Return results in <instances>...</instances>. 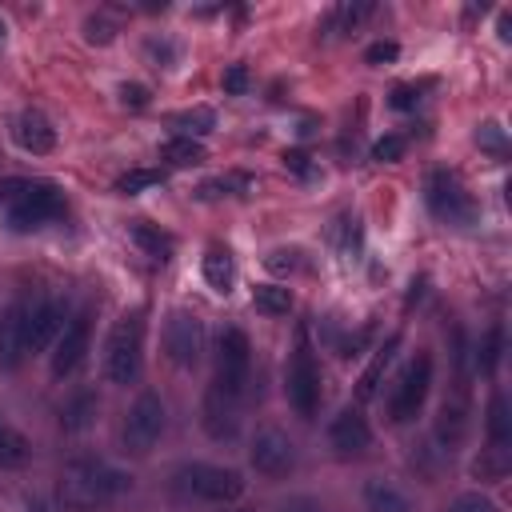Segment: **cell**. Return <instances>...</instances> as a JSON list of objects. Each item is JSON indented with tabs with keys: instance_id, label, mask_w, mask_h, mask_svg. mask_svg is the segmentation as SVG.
I'll use <instances>...</instances> for the list:
<instances>
[{
	"instance_id": "cell-1",
	"label": "cell",
	"mask_w": 512,
	"mask_h": 512,
	"mask_svg": "<svg viewBox=\"0 0 512 512\" xmlns=\"http://www.w3.org/2000/svg\"><path fill=\"white\" fill-rule=\"evenodd\" d=\"M128 492H132V472L96 456H76L60 472V504L68 512H100Z\"/></svg>"
},
{
	"instance_id": "cell-2",
	"label": "cell",
	"mask_w": 512,
	"mask_h": 512,
	"mask_svg": "<svg viewBox=\"0 0 512 512\" xmlns=\"http://www.w3.org/2000/svg\"><path fill=\"white\" fill-rule=\"evenodd\" d=\"M0 212L12 232H32L64 216V192L52 180L36 176H4L0 180Z\"/></svg>"
},
{
	"instance_id": "cell-3",
	"label": "cell",
	"mask_w": 512,
	"mask_h": 512,
	"mask_svg": "<svg viewBox=\"0 0 512 512\" xmlns=\"http://www.w3.org/2000/svg\"><path fill=\"white\" fill-rule=\"evenodd\" d=\"M140 356H144V312H124L104 344V376L108 384H132L140 376Z\"/></svg>"
},
{
	"instance_id": "cell-4",
	"label": "cell",
	"mask_w": 512,
	"mask_h": 512,
	"mask_svg": "<svg viewBox=\"0 0 512 512\" xmlns=\"http://www.w3.org/2000/svg\"><path fill=\"white\" fill-rule=\"evenodd\" d=\"M172 484H176V492H184L192 500H204V504H232V500L244 496V476L236 468L204 464V460L180 464L172 472Z\"/></svg>"
},
{
	"instance_id": "cell-5",
	"label": "cell",
	"mask_w": 512,
	"mask_h": 512,
	"mask_svg": "<svg viewBox=\"0 0 512 512\" xmlns=\"http://www.w3.org/2000/svg\"><path fill=\"white\" fill-rule=\"evenodd\" d=\"M220 392L228 396H244L248 384H252V344H248V332L228 324L220 328V340H216V380H212Z\"/></svg>"
},
{
	"instance_id": "cell-6",
	"label": "cell",
	"mask_w": 512,
	"mask_h": 512,
	"mask_svg": "<svg viewBox=\"0 0 512 512\" xmlns=\"http://www.w3.org/2000/svg\"><path fill=\"white\" fill-rule=\"evenodd\" d=\"M284 396L292 404V412L300 420H312L316 408H320V364L308 348V340L300 336L292 356H288V368H284Z\"/></svg>"
},
{
	"instance_id": "cell-7",
	"label": "cell",
	"mask_w": 512,
	"mask_h": 512,
	"mask_svg": "<svg viewBox=\"0 0 512 512\" xmlns=\"http://www.w3.org/2000/svg\"><path fill=\"white\" fill-rule=\"evenodd\" d=\"M164 428H168V408H164V400H160L156 392H140V396L132 400L128 416H124L120 440H124L128 452H152V444L164 436Z\"/></svg>"
},
{
	"instance_id": "cell-8",
	"label": "cell",
	"mask_w": 512,
	"mask_h": 512,
	"mask_svg": "<svg viewBox=\"0 0 512 512\" xmlns=\"http://www.w3.org/2000/svg\"><path fill=\"white\" fill-rule=\"evenodd\" d=\"M428 388H432V356L420 352V356L404 368V376L396 380V388H392V396H388V416H392V424L416 420L420 408H424V400H428Z\"/></svg>"
},
{
	"instance_id": "cell-9",
	"label": "cell",
	"mask_w": 512,
	"mask_h": 512,
	"mask_svg": "<svg viewBox=\"0 0 512 512\" xmlns=\"http://www.w3.org/2000/svg\"><path fill=\"white\" fill-rule=\"evenodd\" d=\"M424 200H428L432 216H440V220H448V224H472V216H476L472 196L464 192L460 176L448 172V168H436V172L428 176V184H424Z\"/></svg>"
},
{
	"instance_id": "cell-10",
	"label": "cell",
	"mask_w": 512,
	"mask_h": 512,
	"mask_svg": "<svg viewBox=\"0 0 512 512\" xmlns=\"http://www.w3.org/2000/svg\"><path fill=\"white\" fill-rule=\"evenodd\" d=\"M164 352L176 368H196L200 352H204V320L188 308L168 312L164 320Z\"/></svg>"
},
{
	"instance_id": "cell-11",
	"label": "cell",
	"mask_w": 512,
	"mask_h": 512,
	"mask_svg": "<svg viewBox=\"0 0 512 512\" xmlns=\"http://www.w3.org/2000/svg\"><path fill=\"white\" fill-rule=\"evenodd\" d=\"M248 460H252V468H256L260 476L280 480V476H288V472L296 468V444H292V436L280 432V428H260V432L252 436Z\"/></svg>"
},
{
	"instance_id": "cell-12",
	"label": "cell",
	"mask_w": 512,
	"mask_h": 512,
	"mask_svg": "<svg viewBox=\"0 0 512 512\" xmlns=\"http://www.w3.org/2000/svg\"><path fill=\"white\" fill-rule=\"evenodd\" d=\"M88 344H92V320H88V312H76V316L64 324V332L56 336V344H52V376H56V380L72 376V372L84 364Z\"/></svg>"
},
{
	"instance_id": "cell-13",
	"label": "cell",
	"mask_w": 512,
	"mask_h": 512,
	"mask_svg": "<svg viewBox=\"0 0 512 512\" xmlns=\"http://www.w3.org/2000/svg\"><path fill=\"white\" fill-rule=\"evenodd\" d=\"M328 448L340 456V460H352V456H364L372 448V428L364 420L360 408H340L328 424Z\"/></svg>"
},
{
	"instance_id": "cell-14",
	"label": "cell",
	"mask_w": 512,
	"mask_h": 512,
	"mask_svg": "<svg viewBox=\"0 0 512 512\" xmlns=\"http://www.w3.org/2000/svg\"><path fill=\"white\" fill-rule=\"evenodd\" d=\"M200 424L212 440H232L240 432V400L212 384L204 392V404H200Z\"/></svg>"
},
{
	"instance_id": "cell-15",
	"label": "cell",
	"mask_w": 512,
	"mask_h": 512,
	"mask_svg": "<svg viewBox=\"0 0 512 512\" xmlns=\"http://www.w3.org/2000/svg\"><path fill=\"white\" fill-rule=\"evenodd\" d=\"M28 356V304L16 300L0 312V368H16Z\"/></svg>"
},
{
	"instance_id": "cell-16",
	"label": "cell",
	"mask_w": 512,
	"mask_h": 512,
	"mask_svg": "<svg viewBox=\"0 0 512 512\" xmlns=\"http://www.w3.org/2000/svg\"><path fill=\"white\" fill-rule=\"evenodd\" d=\"M12 136H16V144H20L24 152H32V156H48V152L56 148V124H52L40 108H24V112L16 116V124H12Z\"/></svg>"
},
{
	"instance_id": "cell-17",
	"label": "cell",
	"mask_w": 512,
	"mask_h": 512,
	"mask_svg": "<svg viewBox=\"0 0 512 512\" xmlns=\"http://www.w3.org/2000/svg\"><path fill=\"white\" fill-rule=\"evenodd\" d=\"M60 332H64V304L56 300L28 304V352H44L48 344H56Z\"/></svg>"
},
{
	"instance_id": "cell-18",
	"label": "cell",
	"mask_w": 512,
	"mask_h": 512,
	"mask_svg": "<svg viewBox=\"0 0 512 512\" xmlns=\"http://www.w3.org/2000/svg\"><path fill=\"white\" fill-rule=\"evenodd\" d=\"M468 424H472L468 400H464V396H448V400L440 404V416H436V436H440V444H444V448L460 444L464 432H468Z\"/></svg>"
},
{
	"instance_id": "cell-19",
	"label": "cell",
	"mask_w": 512,
	"mask_h": 512,
	"mask_svg": "<svg viewBox=\"0 0 512 512\" xmlns=\"http://www.w3.org/2000/svg\"><path fill=\"white\" fill-rule=\"evenodd\" d=\"M96 412H100L96 392L80 388V392H72V396L60 404V428H64V432H84V428L96 420Z\"/></svg>"
},
{
	"instance_id": "cell-20",
	"label": "cell",
	"mask_w": 512,
	"mask_h": 512,
	"mask_svg": "<svg viewBox=\"0 0 512 512\" xmlns=\"http://www.w3.org/2000/svg\"><path fill=\"white\" fill-rule=\"evenodd\" d=\"M132 244L144 252V256H152V260H172V252H176V240L164 232V228H156V224H148V220H132Z\"/></svg>"
},
{
	"instance_id": "cell-21",
	"label": "cell",
	"mask_w": 512,
	"mask_h": 512,
	"mask_svg": "<svg viewBox=\"0 0 512 512\" xmlns=\"http://www.w3.org/2000/svg\"><path fill=\"white\" fill-rule=\"evenodd\" d=\"M484 428H488V448H508L512 440V412H508V396L492 392L488 412H484Z\"/></svg>"
},
{
	"instance_id": "cell-22",
	"label": "cell",
	"mask_w": 512,
	"mask_h": 512,
	"mask_svg": "<svg viewBox=\"0 0 512 512\" xmlns=\"http://www.w3.org/2000/svg\"><path fill=\"white\" fill-rule=\"evenodd\" d=\"M204 280H208V288L212 292H228L232 288V280H236V264H232V252L228 248H220V244H212L208 252H204Z\"/></svg>"
},
{
	"instance_id": "cell-23",
	"label": "cell",
	"mask_w": 512,
	"mask_h": 512,
	"mask_svg": "<svg viewBox=\"0 0 512 512\" xmlns=\"http://www.w3.org/2000/svg\"><path fill=\"white\" fill-rule=\"evenodd\" d=\"M364 504H368V512H412L408 496L392 480H368L364 484Z\"/></svg>"
},
{
	"instance_id": "cell-24",
	"label": "cell",
	"mask_w": 512,
	"mask_h": 512,
	"mask_svg": "<svg viewBox=\"0 0 512 512\" xmlns=\"http://www.w3.org/2000/svg\"><path fill=\"white\" fill-rule=\"evenodd\" d=\"M28 460H32V444H28V436H24L20 428H12V424L0 420V468L12 472V468H24Z\"/></svg>"
},
{
	"instance_id": "cell-25",
	"label": "cell",
	"mask_w": 512,
	"mask_h": 512,
	"mask_svg": "<svg viewBox=\"0 0 512 512\" xmlns=\"http://www.w3.org/2000/svg\"><path fill=\"white\" fill-rule=\"evenodd\" d=\"M160 160L172 164V168H192L204 160V144L200 140H188V136H172L160 144Z\"/></svg>"
},
{
	"instance_id": "cell-26",
	"label": "cell",
	"mask_w": 512,
	"mask_h": 512,
	"mask_svg": "<svg viewBox=\"0 0 512 512\" xmlns=\"http://www.w3.org/2000/svg\"><path fill=\"white\" fill-rule=\"evenodd\" d=\"M396 348H400V336H388V344L372 356V364H368V372L360 376V388H356V396H360V400H372V396H376V384H380L384 368L392 364V352H396Z\"/></svg>"
},
{
	"instance_id": "cell-27",
	"label": "cell",
	"mask_w": 512,
	"mask_h": 512,
	"mask_svg": "<svg viewBox=\"0 0 512 512\" xmlns=\"http://www.w3.org/2000/svg\"><path fill=\"white\" fill-rule=\"evenodd\" d=\"M252 304L268 316H288L292 312V292L284 284H256L252 288Z\"/></svg>"
},
{
	"instance_id": "cell-28",
	"label": "cell",
	"mask_w": 512,
	"mask_h": 512,
	"mask_svg": "<svg viewBox=\"0 0 512 512\" xmlns=\"http://www.w3.org/2000/svg\"><path fill=\"white\" fill-rule=\"evenodd\" d=\"M500 356H504V328L492 324V328L480 336V348H476V364H480V372L492 376V372L500 368Z\"/></svg>"
},
{
	"instance_id": "cell-29",
	"label": "cell",
	"mask_w": 512,
	"mask_h": 512,
	"mask_svg": "<svg viewBox=\"0 0 512 512\" xmlns=\"http://www.w3.org/2000/svg\"><path fill=\"white\" fill-rule=\"evenodd\" d=\"M472 472H476L480 480H488V484L504 480V476H508V448H488V452H480L476 464H472Z\"/></svg>"
},
{
	"instance_id": "cell-30",
	"label": "cell",
	"mask_w": 512,
	"mask_h": 512,
	"mask_svg": "<svg viewBox=\"0 0 512 512\" xmlns=\"http://www.w3.org/2000/svg\"><path fill=\"white\" fill-rule=\"evenodd\" d=\"M172 124L180 128V136L196 140V136H204V132H212V128H216V116H212V108H192V112H180Z\"/></svg>"
},
{
	"instance_id": "cell-31",
	"label": "cell",
	"mask_w": 512,
	"mask_h": 512,
	"mask_svg": "<svg viewBox=\"0 0 512 512\" xmlns=\"http://www.w3.org/2000/svg\"><path fill=\"white\" fill-rule=\"evenodd\" d=\"M156 184H164V172H160V168H132V172H124V176L116 180V192L136 196V192L156 188Z\"/></svg>"
},
{
	"instance_id": "cell-32",
	"label": "cell",
	"mask_w": 512,
	"mask_h": 512,
	"mask_svg": "<svg viewBox=\"0 0 512 512\" xmlns=\"http://www.w3.org/2000/svg\"><path fill=\"white\" fill-rule=\"evenodd\" d=\"M444 512H496V504L484 492H460Z\"/></svg>"
},
{
	"instance_id": "cell-33",
	"label": "cell",
	"mask_w": 512,
	"mask_h": 512,
	"mask_svg": "<svg viewBox=\"0 0 512 512\" xmlns=\"http://www.w3.org/2000/svg\"><path fill=\"white\" fill-rule=\"evenodd\" d=\"M112 36H116V24L108 16H88L84 20V40L88 44H108Z\"/></svg>"
},
{
	"instance_id": "cell-34",
	"label": "cell",
	"mask_w": 512,
	"mask_h": 512,
	"mask_svg": "<svg viewBox=\"0 0 512 512\" xmlns=\"http://www.w3.org/2000/svg\"><path fill=\"white\" fill-rule=\"evenodd\" d=\"M404 156V140L400 136H380L376 144H372V160L376 164H396Z\"/></svg>"
},
{
	"instance_id": "cell-35",
	"label": "cell",
	"mask_w": 512,
	"mask_h": 512,
	"mask_svg": "<svg viewBox=\"0 0 512 512\" xmlns=\"http://www.w3.org/2000/svg\"><path fill=\"white\" fill-rule=\"evenodd\" d=\"M476 144L488 148V152H504V128H500L496 120L480 124V128H476Z\"/></svg>"
},
{
	"instance_id": "cell-36",
	"label": "cell",
	"mask_w": 512,
	"mask_h": 512,
	"mask_svg": "<svg viewBox=\"0 0 512 512\" xmlns=\"http://www.w3.org/2000/svg\"><path fill=\"white\" fill-rule=\"evenodd\" d=\"M244 88H248V68H244V64H232V68L224 72V92H228V96H240Z\"/></svg>"
},
{
	"instance_id": "cell-37",
	"label": "cell",
	"mask_w": 512,
	"mask_h": 512,
	"mask_svg": "<svg viewBox=\"0 0 512 512\" xmlns=\"http://www.w3.org/2000/svg\"><path fill=\"white\" fill-rule=\"evenodd\" d=\"M284 168H288L292 176H300V180H308V176H312V164H308V152H300V148H292V152H284Z\"/></svg>"
},
{
	"instance_id": "cell-38",
	"label": "cell",
	"mask_w": 512,
	"mask_h": 512,
	"mask_svg": "<svg viewBox=\"0 0 512 512\" xmlns=\"http://www.w3.org/2000/svg\"><path fill=\"white\" fill-rule=\"evenodd\" d=\"M396 52H400V48H396L392 40H380V44H372V48L364 52V60H368V64H388V60H396Z\"/></svg>"
},
{
	"instance_id": "cell-39",
	"label": "cell",
	"mask_w": 512,
	"mask_h": 512,
	"mask_svg": "<svg viewBox=\"0 0 512 512\" xmlns=\"http://www.w3.org/2000/svg\"><path fill=\"white\" fill-rule=\"evenodd\" d=\"M120 104L124 108H144L148 104V88L144 84H124L120 88Z\"/></svg>"
},
{
	"instance_id": "cell-40",
	"label": "cell",
	"mask_w": 512,
	"mask_h": 512,
	"mask_svg": "<svg viewBox=\"0 0 512 512\" xmlns=\"http://www.w3.org/2000/svg\"><path fill=\"white\" fill-rule=\"evenodd\" d=\"M276 512H324V504H320V500H312V496H288Z\"/></svg>"
},
{
	"instance_id": "cell-41",
	"label": "cell",
	"mask_w": 512,
	"mask_h": 512,
	"mask_svg": "<svg viewBox=\"0 0 512 512\" xmlns=\"http://www.w3.org/2000/svg\"><path fill=\"white\" fill-rule=\"evenodd\" d=\"M416 100H420L416 88H396V92H392V108H412Z\"/></svg>"
},
{
	"instance_id": "cell-42",
	"label": "cell",
	"mask_w": 512,
	"mask_h": 512,
	"mask_svg": "<svg viewBox=\"0 0 512 512\" xmlns=\"http://www.w3.org/2000/svg\"><path fill=\"white\" fill-rule=\"evenodd\" d=\"M292 256H296V252H284V248H280V252L268 256V268H276V272H280V268H292V264H296Z\"/></svg>"
},
{
	"instance_id": "cell-43",
	"label": "cell",
	"mask_w": 512,
	"mask_h": 512,
	"mask_svg": "<svg viewBox=\"0 0 512 512\" xmlns=\"http://www.w3.org/2000/svg\"><path fill=\"white\" fill-rule=\"evenodd\" d=\"M148 52H152V56H160V60H172V56H176L168 40H148Z\"/></svg>"
},
{
	"instance_id": "cell-44",
	"label": "cell",
	"mask_w": 512,
	"mask_h": 512,
	"mask_svg": "<svg viewBox=\"0 0 512 512\" xmlns=\"http://www.w3.org/2000/svg\"><path fill=\"white\" fill-rule=\"evenodd\" d=\"M0 48H4V20H0Z\"/></svg>"
}]
</instances>
